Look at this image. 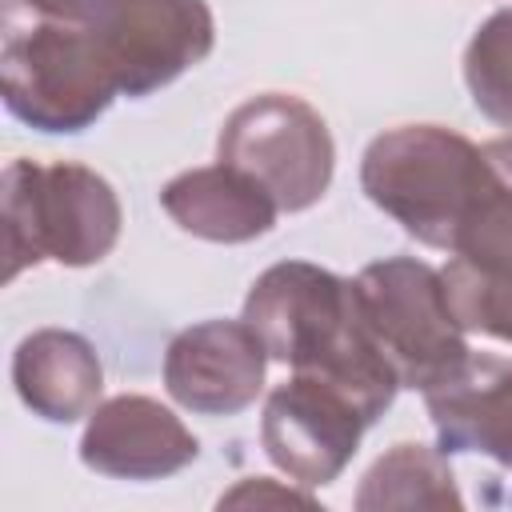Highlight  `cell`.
I'll list each match as a JSON object with an SVG mask.
<instances>
[{"label": "cell", "mask_w": 512, "mask_h": 512, "mask_svg": "<svg viewBox=\"0 0 512 512\" xmlns=\"http://www.w3.org/2000/svg\"><path fill=\"white\" fill-rule=\"evenodd\" d=\"M436 448L444 456H480L512 476V364L468 356V364L424 392Z\"/></svg>", "instance_id": "8fae6325"}, {"label": "cell", "mask_w": 512, "mask_h": 512, "mask_svg": "<svg viewBox=\"0 0 512 512\" xmlns=\"http://www.w3.org/2000/svg\"><path fill=\"white\" fill-rule=\"evenodd\" d=\"M88 28L120 96H148L216 44V20L204 0H84Z\"/></svg>", "instance_id": "52a82bcc"}, {"label": "cell", "mask_w": 512, "mask_h": 512, "mask_svg": "<svg viewBox=\"0 0 512 512\" xmlns=\"http://www.w3.org/2000/svg\"><path fill=\"white\" fill-rule=\"evenodd\" d=\"M4 208V280L44 260L64 268L100 264L124 228L116 188L88 164H36L16 156L0 180Z\"/></svg>", "instance_id": "277c9868"}, {"label": "cell", "mask_w": 512, "mask_h": 512, "mask_svg": "<svg viewBox=\"0 0 512 512\" xmlns=\"http://www.w3.org/2000/svg\"><path fill=\"white\" fill-rule=\"evenodd\" d=\"M268 372V348L240 320H204L172 336L164 352L168 396L200 416H236L256 404Z\"/></svg>", "instance_id": "9c48e42d"}, {"label": "cell", "mask_w": 512, "mask_h": 512, "mask_svg": "<svg viewBox=\"0 0 512 512\" xmlns=\"http://www.w3.org/2000/svg\"><path fill=\"white\" fill-rule=\"evenodd\" d=\"M360 512H392V508H464L448 456L440 448L404 440L392 444L356 488Z\"/></svg>", "instance_id": "9a60e30c"}, {"label": "cell", "mask_w": 512, "mask_h": 512, "mask_svg": "<svg viewBox=\"0 0 512 512\" xmlns=\"http://www.w3.org/2000/svg\"><path fill=\"white\" fill-rule=\"evenodd\" d=\"M160 208L168 220L208 244H248L272 232L280 204L240 168L216 160L188 168L160 188Z\"/></svg>", "instance_id": "4fadbf2b"}, {"label": "cell", "mask_w": 512, "mask_h": 512, "mask_svg": "<svg viewBox=\"0 0 512 512\" xmlns=\"http://www.w3.org/2000/svg\"><path fill=\"white\" fill-rule=\"evenodd\" d=\"M260 508V504H300V508H312L316 500L308 496V492H300V488H284V484H276V480H268V476H248V480H240L232 492H224L220 496V508Z\"/></svg>", "instance_id": "e0dca14e"}, {"label": "cell", "mask_w": 512, "mask_h": 512, "mask_svg": "<svg viewBox=\"0 0 512 512\" xmlns=\"http://www.w3.org/2000/svg\"><path fill=\"white\" fill-rule=\"evenodd\" d=\"M360 188L412 240L452 252L508 180L456 128L400 124L364 148Z\"/></svg>", "instance_id": "7a4b0ae2"}, {"label": "cell", "mask_w": 512, "mask_h": 512, "mask_svg": "<svg viewBox=\"0 0 512 512\" xmlns=\"http://www.w3.org/2000/svg\"><path fill=\"white\" fill-rule=\"evenodd\" d=\"M448 256L440 276L464 332L512 344V184Z\"/></svg>", "instance_id": "7c38bea8"}, {"label": "cell", "mask_w": 512, "mask_h": 512, "mask_svg": "<svg viewBox=\"0 0 512 512\" xmlns=\"http://www.w3.org/2000/svg\"><path fill=\"white\" fill-rule=\"evenodd\" d=\"M484 152H488V160L496 164V172L512 184V136H500V140H492V144H484Z\"/></svg>", "instance_id": "ac0fdd59"}, {"label": "cell", "mask_w": 512, "mask_h": 512, "mask_svg": "<svg viewBox=\"0 0 512 512\" xmlns=\"http://www.w3.org/2000/svg\"><path fill=\"white\" fill-rule=\"evenodd\" d=\"M0 88L16 120L68 136L120 96L88 28L84 0H0Z\"/></svg>", "instance_id": "3957f363"}, {"label": "cell", "mask_w": 512, "mask_h": 512, "mask_svg": "<svg viewBox=\"0 0 512 512\" xmlns=\"http://www.w3.org/2000/svg\"><path fill=\"white\" fill-rule=\"evenodd\" d=\"M200 456L184 420L152 396L124 392L88 412L80 436L84 468L112 480H164Z\"/></svg>", "instance_id": "30bf717a"}, {"label": "cell", "mask_w": 512, "mask_h": 512, "mask_svg": "<svg viewBox=\"0 0 512 512\" xmlns=\"http://www.w3.org/2000/svg\"><path fill=\"white\" fill-rule=\"evenodd\" d=\"M12 388L32 416L72 424L100 404L104 364L80 332L36 328L12 352Z\"/></svg>", "instance_id": "5bb4252c"}, {"label": "cell", "mask_w": 512, "mask_h": 512, "mask_svg": "<svg viewBox=\"0 0 512 512\" xmlns=\"http://www.w3.org/2000/svg\"><path fill=\"white\" fill-rule=\"evenodd\" d=\"M368 420L336 384L292 372L264 400L260 444L264 456L300 488L332 484L356 456Z\"/></svg>", "instance_id": "ba28073f"}, {"label": "cell", "mask_w": 512, "mask_h": 512, "mask_svg": "<svg viewBox=\"0 0 512 512\" xmlns=\"http://www.w3.org/2000/svg\"><path fill=\"white\" fill-rule=\"evenodd\" d=\"M352 288L364 328L392 364L400 388L432 392L468 364V332L432 264L416 256H384L364 264Z\"/></svg>", "instance_id": "5b68a950"}, {"label": "cell", "mask_w": 512, "mask_h": 512, "mask_svg": "<svg viewBox=\"0 0 512 512\" xmlns=\"http://www.w3.org/2000/svg\"><path fill=\"white\" fill-rule=\"evenodd\" d=\"M464 88L480 116L512 136V8L492 12L464 48Z\"/></svg>", "instance_id": "2e32d148"}, {"label": "cell", "mask_w": 512, "mask_h": 512, "mask_svg": "<svg viewBox=\"0 0 512 512\" xmlns=\"http://www.w3.org/2000/svg\"><path fill=\"white\" fill-rule=\"evenodd\" d=\"M244 320L264 340L268 360L336 384L368 424L392 408L400 380L364 328L352 280L312 260H280L252 280Z\"/></svg>", "instance_id": "6da1fadb"}, {"label": "cell", "mask_w": 512, "mask_h": 512, "mask_svg": "<svg viewBox=\"0 0 512 512\" xmlns=\"http://www.w3.org/2000/svg\"><path fill=\"white\" fill-rule=\"evenodd\" d=\"M216 160L252 176L280 212H304L324 200L336 172V144L324 116L292 92H260L228 112L216 136Z\"/></svg>", "instance_id": "8992f818"}]
</instances>
